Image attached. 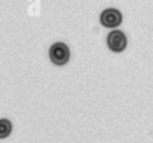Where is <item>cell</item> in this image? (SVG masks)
<instances>
[{"mask_svg": "<svg viewBox=\"0 0 153 143\" xmlns=\"http://www.w3.org/2000/svg\"><path fill=\"white\" fill-rule=\"evenodd\" d=\"M49 57L54 64L63 66L69 60V49L65 43H54L50 46Z\"/></svg>", "mask_w": 153, "mask_h": 143, "instance_id": "6da1fadb", "label": "cell"}, {"mask_svg": "<svg viewBox=\"0 0 153 143\" xmlns=\"http://www.w3.org/2000/svg\"><path fill=\"white\" fill-rule=\"evenodd\" d=\"M108 46L114 52H122L127 48V36L120 30H112L106 37Z\"/></svg>", "mask_w": 153, "mask_h": 143, "instance_id": "7a4b0ae2", "label": "cell"}, {"mask_svg": "<svg viewBox=\"0 0 153 143\" xmlns=\"http://www.w3.org/2000/svg\"><path fill=\"white\" fill-rule=\"evenodd\" d=\"M100 24L105 27H116L122 23V13L116 8H106L100 13Z\"/></svg>", "mask_w": 153, "mask_h": 143, "instance_id": "3957f363", "label": "cell"}, {"mask_svg": "<svg viewBox=\"0 0 153 143\" xmlns=\"http://www.w3.org/2000/svg\"><path fill=\"white\" fill-rule=\"evenodd\" d=\"M12 131V124L7 119H0V138L7 137Z\"/></svg>", "mask_w": 153, "mask_h": 143, "instance_id": "277c9868", "label": "cell"}]
</instances>
